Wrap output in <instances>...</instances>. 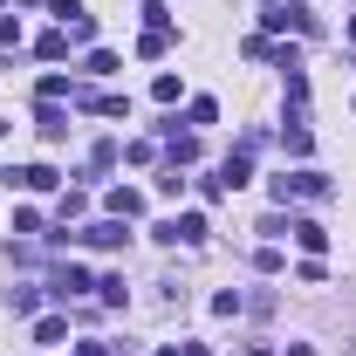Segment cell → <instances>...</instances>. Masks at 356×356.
I'll return each instance as SVG.
<instances>
[{"mask_svg": "<svg viewBox=\"0 0 356 356\" xmlns=\"http://www.w3.org/2000/svg\"><path fill=\"white\" fill-rule=\"evenodd\" d=\"M288 356H315V350H309V343H295V350H288Z\"/></svg>", "mask_w": 356, "mask_h": 356, "instance_id": "obj_4", "label": "cell"}, {"mask_svg": "<svg viewBox=\"0 0 356 356\" xmlns=\"http://www.w3.org/2000/svg\"><path fill=\"white\" fill-rule=\"evenodd\" d=\"M295 240H302V247H309V254H315V247H322L329 233H322V226H315V220H302V226H295Z\"/></svg>", "mask_w": 356, "mask_h": 356, "instance_id": "obj_2", "label": "cell"}, {"mask_svg": "<svg viewBox=\"0 0 356 356\" xmlns=\"http://www.w3.org/2000/svg\"><path fill=\"white\" fill-rule=\"evenodd\" d=\"M199 233H206V220H199V213H185V220L165 226V240H199Z\"/></svg>", "mask_w": 356, "mask_h": 356, "instance_id": "obj_1", "label": "cell"}, {"mask_svg": "<svg viewBox=\"0 0 356 356\" xmlns=\"http://www.w3.org/2000/svg\"><path fill=\"white\" fill-rule=\"evenodd\" d=\"M21 185H35V192H48V185H55V172H48V165H28V172H21Z\"/></svg>", "mask_w": 356, "mask_h": 356, "instance_id": "obj_3", "label": "cell"}]
</instances>
